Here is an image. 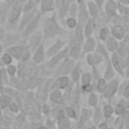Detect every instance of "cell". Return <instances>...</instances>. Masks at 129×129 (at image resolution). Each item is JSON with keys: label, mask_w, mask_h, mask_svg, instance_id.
<instances>
[{"label": "cell", "mask_w": 129, "mask_h": 129, "mask_svg": "<svg viewBox=\"0 0 129 129\" xmlns=\"http://www.w3.org/2000/svg\"><path fill=\"white\" fill-rule=\"evenodd\" d=\"M57 30H58V26H57L55 20L50 18L44 26V36L45 37H51L57 32Z\"/></svg>", "instance_id": "obj_1"}, {"label": "cell", "mask_w": 129, "mask_h": 129, "mask_svg": "<svg viewBox=\"0 0 129 129\" xmlns=\"http://www.w3.org/2000/svg\"><path fill=\"white\" fill-rule=\"evenodd\" d=\"M118 89V80H112L109 82V84L107 85V89L104 92V96L105 98H111Z\"/></svg>", "instance_id": "obj_2"}, {"label": "cell", "mask_w": 129, "mask_h": 129, "mask_svg": "<svg viewBox=\"0 0 129 129\" xmlns=\"http://www.w3.org/2000/svg\"><path fill=\"white\" fill-rule=\"evenodd\" d=\"M67 52H68V49H64V50L60 51L59 53H57L55 56H52V58H51V59H50V60L47 62L48 68H52V67L56 66V63H57L59 60H61L62 58H64V57H66Z\"/></svg>", "instance_id": "obj_3"}, {"label": "cell", "mask_w": 129, "mask_h": 129, "mask_svg": "<svg viewBox=\"0 0 129 129\" xmlns=\"http://www.w3.org/2000/svg\"><path fill=\"white\" fill-rule=\"evenodd\" d=\"M38 19H39V15H36V16H34V17L30 20V22H29V23H27L28 25L26 26V28H25V30H24L23 36H26L27 34H29V33H30L34 28H35V26L37 25Z\"/></svg>", "instance_id": "obj_4"}, {"label": "cell", "mask_w": 129, "mask_h": 129, "mask_svg": "<svg viewBox=\"0 0 129 129\" xmlns=\"http://www.w3.org/2000/svg\"><path fill=\"white\" fill-rule=\"evenodd\" d=\"M49 99H50V101L59 104L62 102V95L58 89H55L49 94Z\"/></svg>", "instance_id": "obj_5"}, {"label": "cell", "mask_w": 129, "mask_h": 129, "mask_svg": "<svg viewBox=\"0 0 129 129\" xmlns=\"http://www.w3.org/2000/svg\"><path fill=\"white\" fill-rule=\"evenodd\" d=\"M68 85H69V78L66 77V76H62V77H59V78L55 81L54 87H55L56 89H64Z\"/></svg>", "instance_id": "obj_6"}, {"label": "cell", "mask_w": 129, "mask_h": 129, "mask_svg": "<svg viewBox=\"0 0 129 129\" xmlns=\"http://www.w3.org/2000/svg\"><path fill=\"white\" fill-rule=\"evenodd\" d=\"M33 60L37 63H39L43 60V47H42V45H39L38 48L35 50L34 55H33Z\"/></svg>", "instance_id": "obj_7"}, {"label": "cell", "mask_w": 129, "mask_h": 129, "mask_svg": "<svg viewBox=\"0 0 129 129\" xmlns=\"http://www.w3.org/2000/svg\"><path fill=\"white\" fill-rule=\"evenodd\" d=\"M8 52L11 54V56H13L14 58H19L22 55V47L21 46H14V47H10L8 49Z\"/></svg>", "instance_id": "obj_8"}, {"label": "cell", "mask_w": 129, "mask_h": 129, "mask_svg": "<svg viewBox=\"0 0 129 129\" xmlns=\"http://www.w3.org/2000/svg\"><path fill=\"white\" fill-rule=\"evenodd\" d=\"M112 63H113V67L120 73V74H123V69H122V63L120 62L119 58H118V55L116 53H114L112 55Z\"/></svg>", "instance_id": "obj_9"}, {"label": "cell", "mask_w": 129, "mask_h": 129, "mask_svg": "<svg viewBox=\"0 0 129 129\" xmlns=\"http://www.w3.org/2000/svg\"><path fill=\"white\" fill-rule=\"evenodd\" d=\"M112 34L114 37L120 39L123 37V34H124V31H123V28L120 26V25H115L113 28H112Z\"/></svg>", "instance_id": "obj_10"}, {"label": "cell", "mask_w": 129, "mask_h": 129, "mask_svg": "<svg viewBox=\"0 0 129 129\" xmlns=\"http://www.w3.org/2000/svg\"><path fill=\"white\" fill-rule=\"evenodd\" d=\"M102 60V55H100L99 53L97 54H89L88 55V62L90 64H97Z\"/></svg>", "instance_id": "obj_11"}, {"label": "cell", "mask_w": 129, "mask_h": 129, "mask_svg": "<svg viewBox=\"0 0 129 129\" xmlns=\"http://www.w3.org/2000/svg\"><path fill=\"white\" fill-rule=\"evenodd\" d=\"M107 47H108V50H110V51H114L115 49H117L118 42H117L116 38H114V37L108 38L107 39Z\"/></svg>", "instance_id": "obj_12"}, {"label": "cell", "mask_w": 129, "mask_h": 129, "mask_svg": "<svg viewBox=\"0 0 129 129\" xmlns=\"http://www.w3.org/2000/svg\"><path fill=\"white\" fill-rule=\"evenodd\" d=\"M58 129H70V121L66 117H59L57 123Z\"/></svg>", "instance_id": "obj_13"}, {"label": "cell", "mask_w": 129, "mask_h": 129, "mask_svg": "<svg viewBox=\"0 0 129 129\" xmlns=\"http://www.w3.org/2000/svg\"><path fill=\"white\" fill-rule=\"evenodd\" d=\"M63 44V42L62 41H60L59 39L53 44V46H51L48 50H47V55H51V54H54L56 51H58V49L61 47V45Z\"/></svg>", "instance_id": "obj_14"}, {"label": "cell", "mask_w": 129, "mask_h": 129, "mask_svg": "<svg viewBox=\"0 0 129 129\" xmlns=\"http://www.w3.org/2000/svg\"><path fill=\"white\" fill-rule=\"evenodd\" d=\"M20 11H21V9L18 6L12 8V11H11V14H10V17H9V21L10 22H14L18 18L19 14H20Z\"/></svg>", "instance_id": "obj_15"}, {"label": "cell", "mask_w": 129, "mask_h": 129, "mask_svg": "<svg viewBox=\"0 0 129 129\" xmlns=\"http://www.w3.org/2000/svg\"><path fill=\"white\" fill-rule=\"evenodd\" d=\"M52 5H53V0H42V3H41L42 12L51 10L52 9Z\"/></svg>", "instance_id": "obj_16"}, {"label": "cell", "mask_w": 129, "mask_h": 129, "mask_svg": "<svg viewBox=\"0 0 129 129\" xmlns=\"http://www.w3.org/2000/svg\"><path fill=\"white\" fill-rule=\"evenodd\" d=\"M76 39L79 43H81L84 39V33H83V28L81 25H77L76 28Z\"/></svg>", "instance_id": "obj_17"}, {"label": "cell", "mask_w": 129, "mask_h": 129, "mask_svg": "<svg viewBox=\"0 0 129 129\" xmlns=\"http://www.w3.org/2000/svg\"><path fill=\"white\" fill-rule=\"evenodd\" d=\"M97 89L100 93H104L107 89V83H106V80L105 79H100L98 81V84H97Z\"/></svg>", "instance_id": "obj_18"}, {"label": "cell", "mask_w": 129, "mask_h": 129, "mask_svg": "<svg viewBox=\"0 0 129 129\" xmlns=\"http://www.w3.org/2000/svg\"><path fill=\"white\" fill-rule=\"evenodd\" d=\"M93 28H94V21L91 19L88 21L87 25H86V29H85V35L86 36H90L91 33L93 32Z\"/></svg>", "instance_id": "obj_19"}, {"label": "cell", "mask_w": 129, "mask_h": 129, "mask_svg": "<svg viewBox=\"0 0 129 129\" xmlns=\"http://www.w3.org/2000/svg\"><path fill=\"white\" fill-rule=\"evenodd\" d=\"M10 98L8 96H0V106L1 108H6L7 106L10 105Z\"/></svg>", "instance_id": "obj_20"}, {"label": "cell", "mask_w": 129, "mask_h": 129, "mask_svg": "<svg viewBox=\"0 0 129 129\" xmlns=\"http://www.w3.org/2000/svg\"><path fill=\"white\" fill-rule=\"evenodd\" d=\"M95 47V40L93 38H88L87 42L85 43V50L86 51H92Z\"/></svg>", "instance_id": "obj_21"}, {"label": "cell", "mask_w": 129, "mask_h": 129, "mask_svg": "<svg viewBox=\"0 0 129 129\" xmlns=\"http://www.w3.org/2000/svg\"><path fill=\"white\" fill-rule=\"evenodd\" d=\"M115 10H116V6L115 4L112 2V1H109L107 3V14L109 16H112L114 13H115Z\"/></svg>", "instance_id": "obj_22"}, {"label": "cell", "mask_w": 129, "mask_h": 129, "mask_svg": "<svg viewBox=\"0 0 129 129\" xmlns=\"http://www.w3.org/2000/svg\"><path fill=\"white\" fill-rule=\"evenodd\" d=\"M70 54L74 58L79 57V55H80V47L77 46V45H72V47L70 48Z\"/></svg>", "instance_id": "obj_23"}, {"label": "cell", "mask_w": 129, "mask_h": 129, "mask_svg": "<svg viewBox=\"0 0 129 129\" xmlns=\"http://www.w3.org/2000/svg\"><path fill=\"white\" fill-rule=\"evenodd\" d=\"M114 113V109L112 106L108 105V106H105L104 107V110H103V114L106 118H110L112 116V114Z\"/></svg>", "instance_id": "obj_24"}, {"label": "cell", "mask_w": 129, "mask_h": 129, "mask_svg": "<svg viewBox=\"0 0 129 129\" xmlns=\"http://www.w3.org/2000/svg\"><path fill=\"white\" fill-rule=\"evenodd\" d=\"M113 76H114V71H113V69H112V66L109 63L108 67H107V69H106L105 80H109V81H110V80L113 78Z\"/></svg>", "instance_id": "obj_25"}, {"label": "cell", "mask_w": 129, "mask_h": 129, "mask_svg": "<svg viewBox=\"0 0 129 129\" xmlns=\"http://www.w3.org/2000/svg\"><path fill=\"white\" fill-rule=\"evenodd\" d=\"M92 115V111L88 110V109H84L82 111V116H81V121L82 122H86Z\"/></svg>", "instance_id": "obj_26"}, {"label": "cell", "mask_w": 129, "mask_h": 129, "mask_svg": "<svg viewBox=\"0 0 129 129\" xmlns=\"http://www.w3.org/2000/svg\"><path fill=\"white\" fill-rule=\"evenodd\" d=\"M71 77H72V79L74 80V82H78V81H79V79H80V71H79V67H78V66L72 71Z\"/></svg>", "instance_id": "obj_27"}, {"label": "cell", "mask_w": 129, "mask_h": 129, "mask_svg": "<svg viewBox=\"0 0 129 129\" xmlns=\"http://www.w3.org/2000/svg\"><path fill=\"white\" fill-rule=\"evenodd\" d=\"M124 111H125V107H124L123 104H116V107L114 109V112H115V114L117 116L122 115L124 113Z\"/></svg>", "instance_id": "obj_28"}, {"label": "cell", "mask_w": 129, "mask_h": 129, "mask_svg": "<svg viewBox=\"0 0 129 129\" xmlns=\"http://www.w3.org/2000/svg\"><path fill=\"white\" fill-rule=\"evenodd\" d=\"M88 102H89V105H90V106L94 107V106H96V105H97L98 97H97L95 94H91V95L89 96V100H88Z\"/></svg>", "instance_id": "obj_29"}, {"label": "cell", "mask_w": 129, "mask_h": 129, "mask_svg": "<svg viewBox=\"0 0 129 129\" xmlns=\"http://www.w3.org/2000/svg\"><path fill=\"white\" fill-rule=\"evenodd\" d=\"M66 115H67L69 118H76V116H77L76 111H75L72 107H67V108H66Z\"/></svg>", "instance_id": "obj_30"}, {"label": "cell", "mask_w": 129, "mask_h": 129, "mask_svg": "<svg viewBox=\"0 0 129 129\" xmlns=\"http://www.w3.org/2000/svg\"><path fill=\"white\" fill-rule=\"evenodd\" d=\"M108 35H109V30L107 28H103L100 31V38L102 40H107L108 39Z\"/></svg>", "instance_id": "obj_31"}, {"label": "cell", "mask_w": 129, "mask_h": 129, "mask_svg": "<svg viewBox=\"0 0 129 129\" xmlns=\"http://www.w3.org/2000/svg\"><path fill=\"white\" fill-rule=\"evenodd\" d=\"M82 84L83 85L91 84V76H90V74H84L82 76Z\"/></svg>", "instance_id": "obj_32"}, {"label": "cell", "mask_w": 129, "mask_h": 129, "mask_svg": "<svg viewBox=\"0 0 129 129\" xmlns=\"http://www.w3.org/2000/svg\"><path fill=\"white\" fill-rule=\"evenodd\" d=\"M89 7H90V12H91L92 16L95 17L97 15V7H96V5L93 2H90L89 3Z\"/></svg>", "instance_id": "obj_33"}, {"label": "cell", "mask_w": 129, "mask_h": 129, "mask_svg": "<svg viewBox=\"0 0 129 129\" xmlns=\"http://www.w3.org/2000/svg\"><path fill=\"white\" fill-rule=\"evenodd\" d=\"M101 110H99V109H97L96 111H95V113H94V116H93V119H94V122L95 123H98L100 120H101Z\"/></svg>", "instance_id": "obj_34"}, {"label": "cell", "mask_w": 129, "mask_h": 129, "mask_svg": "<svg viewBox=\"0 0 129 129\" xmlns=\"http://www.w3.org/2000/svg\"><path fill=\"white\" fill-rule=\"evenodd\" d=\"M2 60H3L4 63L9 64V63L12 61V56H11L9 53H5V54H3V56H2Z\"/></svg>", "instance_id": "obj_35"}, {"label": "cell", "mask_w": 129, "mask_h": 129, "mask_svg": "<svg viewBox=\"0 0 129 129\" xmlns=\"http://www.w3.org/2000/svg\"><path fill=\"white\" fill-rule=\"evenodd\" d=\"M67 25H68L69 27H71V28L77 26V21H76V19H74V18H69V19L67 20Z\"/></svg>", "instance_id": "obj_36"}, {"label": "cell", "mask_w": 129, "mask_h": 129, "mask_svg": "<svg viewBox=\"0 0 129 129\" xmlns=\"http://www.w3.org/2000/svg\"><path fill=\"white\" fill-rule=\"evenodd\" d=\"M7 73L10 75V76H14L15 75V73H16V67H14V66H9L8 68H7Z\"/></svg>", "instance_id": "obj_37"}, {"label": "cell", "mask_w": 129, "mask_h": 129, "mask_svg": "<svg viewBox=\"0 0 129 129\" xmlns=\"http://www.w3.org/2000/svg\"><path fill=\"white\" fill-rule=\"evenodd\" d=\"M9 109H10V111H11L12 113H17V112H18V106H17L16 103H10Z\"/></svg>", "instance_id": "obj_38"}, {"label": "cell", "mask_w": 129, "mask_h": 129, "mask_svg": "<svg viewBox=\"0 0 129 129\" xmlns=\"http://www.w3.org/2000/svg\"><path fill=\"white\" fill-rule=\"evenodd\" d=\"M32 8H33V2H32V1H28V2L26 3L25 7H24V11L27 12V11H29V10L32 9Z\"/></svg>", "instance_id": "obj_39"}, {"label": "cell", "mask_w": 129, "mask_h": 129, "mask_svg": "<svg viewBox=\"0 0 129 129\" xmlns=\"http://www.w3.org/2000/svg\"><path fill=\"white\" fill-rule=\"evenodd\" d=\"M42 113L44 115H48L50 113V107L48 105H43L42 106Z\"/></svg>", "instance_id": "obj_40"}, {"label": "cell", "mask_w": 129, "mask_h": 129, "mask_svg": "<svg viewBox=\"0 0 129 129\" xmlns=\"http://www.w3.org/2000/svg\"><path fill=\"white\" fill-rule=\"evenodd\" d=\"M83 89L85 92H91L94 89V87L91 84H87V85H83Z\"/></svg>", "instance_id": "obj_41"}, {"label": "cell", "mask_w": 129, "mask_h": 129, "mask_svg": "<svg viewBox=\"0 0 129 129\" xmlns=\"http://www.w3.org/2000/svg\"><path fill=\"white\" fill-rule=\"evenodd\" d=\"M28 58H29V51H25V52L21 55L20 60H21V61H25V60H27Z\"/></svg>", "instance_id": "obj_42"}, {"label": "cell", "mask_w": 129, "mask_h": 129, "mask_svg": "<svg viewBox=\"0 0 129 129\" xmlns=\"http://www.w3.org/2000/svg\"><path fill=\"white\" fill-rule=\"evenodd\" d=\"M123 96H124V98H125V99L129 98V84H128V85L125 87L124 92H123Z\"/></svg>", "instance_id": "obj_43"}, {"label": "cell", "mask_w": 129, "mask_h": 129, "mask_svg": "<svg viewBox=\"0 0 129 129\" xmlns=\"http://www.w3.org/2000/svg\"><path fill=\"white\" fill-rule=\"evenodd\" d=\"M69 5L68 4H64L62 7H61V11H59V17H63V15H64V13H66V11H67V7H68Z\"/></svg>", "instance_id": "obj_44"}, {"label": "cell", "mask_w": 129, "mask_h": 129, "mask_svg": "<svg viewBox=\"0 0 129 129\" xmlns=\"http://www.w3.org/2000/svg\"><path fill=\"white\" fill-rule=\"evenodd\" d=\"M98 53L100 54V53H102L103 55H106V51L104 50V47L102 46V45H98Z\"/></svg>", "instance_id": "obj_45"}, {"label": "cell", "mask_w": 129, "mask_h": 129, "mask_svg": "<svg viewBox=\"0 0 129 129\" xmlns=\"http://www.w3.org/2000/svg\"><path fill=\"white\" fill-rule=\"evenodd\" d=\"M99 129H108L107 123H100L99 124Z\"/></svg>", "instance_id": "obj_46"}, {"label": "cell", "mask_w": 129, "mask_h": 129, "mask_svg": "<svg viewBox=\"0 0 129 129\" xmlns=\"http://www.w3.org/2000/svg\"><path fill=\"white\" fill-rule=\"evenodd\" d=\"M31 15H32V13H30V14L28 15V16H29V17H28V20H29V19H32V18H31ZM26 19H27V17H25V18H24V19L22 20V22H24V21H25Z\"/></svg>", "instance_id": "obj_47"}, {"label": "cell", "mask_w": 129, "mask_h": 129, "mask_svg": "<svg viewBox=\"0 0 129 129\" xmlns=\"http://www.w3.org/2000/svg\"><path fill=\"white\" fill-rule=\"evenodd\" d=\"M121 2H123V3H125V4H129V0H120Z\"/></svg>", "instance_id": "obj_48"}, {"label": "cell", "mask_w": 129, "mask_h": 129, "mask_svg": "<svg viewBox=\"0 0 129 129\" xmlns=\"http://www.w3.org/2000/svg\"><path fill=\"white\" fill-rule=\"evenodd\" d=\"M36 129H46V127H45V126H39V127H37Z\"/></svg>", "instance_id": "obj_49"}, {"label": "cell", "mask_w": 129, "mask_h": 129, "mask_svg": "<svg viewBox=\"0 0 129 129\" xmlns=\"http://www.w3.org/2000/svg\"><path fill=\"white\" fill-rule=\"evenodd\" d=\"M2 35H3V32H2V29L0 28V39L2 38Z\"/></svg>", "instance_id": "obj_50"}, {"label": "cell", "mask_w": 129, "mask_h": 129, "mask_svg": "<svg viewBox=\"0 0 129 129\" xmlns=\"http://www.w3.org/2000/svg\"><path fill=\"white\" fill-rule=\"evenodd\" d=\"M96 1L98 2V4H99V5H101V4H102V2H103L102 0H96Z\"/></svg>", "instance_id": "obj_51"}, {"label": "cell", "mask_w": 129, "mask_h": 129, "mask_svg": "<svg viewBox=\"0 0 129 129\" xmlns=\"http://www.w3.org/2000/svg\"><path fill=\"white\" fill-rule=\"evenodd\" d=\"M78 2H79V3H82V2H83V0H78Z\"/></svg>", "instance_id": "obj_52"}, {"label": "cell", "mask_w": 129, "mask_h": 129, "mask_svg": "<svg viewBox=\"0 0 129 129\" xmlns=\"http://www.w3.org/2000/svg\"><path fill=\"white\" fill-rule=\"evenodd\" d=\"M1 50H2V48H1V45H0V53H1Z\"/></svg>", "instance_id": "obj_53"}, {"label": "cell", "mask_w": 129, "mask_h": 129, "mask_svg": "<svg viewBox=\"0 0 129 129\" xmlns=\"http://www.w3.org/2000/svg\"><path fill=\"white\" fill-rule=\"evenodd\" d=\"M62 1H64V0H62Z\"/></svg>", "instance_id": "obj_54"}, {"label": "cell", "mask_w": 129, "mask_h": 129, "mask_svg": "<svg viewBox=\"0 0 129 129\" xmlns=\"http://www.w3.org/2000/svg\"><path fill=\"white\" fill-rule=\"evenodd\" d=\"M36 1H38V0H36Z\"/></svg>", "instance_id": "obj_55"}]
</instances>
